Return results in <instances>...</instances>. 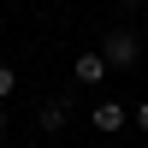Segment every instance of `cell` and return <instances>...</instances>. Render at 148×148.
I'll list each match as a JSON object with an SVG mask.
<instances>
[{
	"label": "cell",
	"instance_id": "1",
	"mask_svg": "<svg viewBox=\"0 0 148 148\" xmlns=\"http://www.w3.org/2000/svg\"><path fill=\"white\" fill-rule=\"evenodd\" d=\"M101 59H107V71H136L142 65V36L136 30H107L101 36Z\"/></svg>",
	"mask_w": 148,
	"mask_h": 148
},
{
	"label": "cell",
	"instance_id": "2",
	"mask_svg": "<svg viewBox=\"0 0 148 148\" xmlns=\"http://www.w3.org/2000/svg\"><path fill=\"white\" fill-rule=\"evenodd\" d=\"M71 77H77V83H101V77H107L101 47H89V53H77V59H71Z\"/></svg>",
	"mask_w": 148,
	"mask_h": 148
},
{
	"label": "cell",
	"instance_id": "3",
	"mask_svg": "<svg viewBox=\"0 0 148 148\" xmlns=\"http://www.w3.org/2000/svg\"><path fill=\"white\" fill-rule=\"evenodd\" d=\"M89 119H95V130H125V119H130V113H125L119 101H95V113H89Z\"/></svg>",
	"mask_w": 148,
	"mask_h": 148
},
{
	"label": "cell",
	"instance_id": "4",
	"mask_svg": "<svg viewBox=\"0 0 148 148\" xmlns=\"http://www.w3.org/2000/svg\"><path fill=\"white\" fill-rule=\"evenodd\" d=\"M65 119H71V101H42V113H36V125H42V130H59Z\"/></svg>",
	"mask_w": 148,
	"mask_h": 148
},
{
	"label": "cell",
	"instance_id": "5",
	"mask_svg": "<svg viewBox=\"0 0 148 148\" xmlns=\"http://www.w3.org/2000/svg\"><path fill=\"white\" fill-rule=\"evenodd\" d=\"M12 89H18V77H12V65H0V107L12 101Z\"/></svg>",
	"mask_w": 148,
	"mask_h": 148
},
{
	"label": "cell",
	"instance_id": "6",
	"mask_svg": "<svg viewBox=\"0 0 148 148\" xmlns=\"http://www.w3.org/2000/svg\"><path fill=\"white\" fill-rule=\"evenodd\" d=\"M136 125H142V130H148V101H142V107H136Z\"/></svg>",
	"mask_w": 148,
	"mask_h": 148
},
{
	"label": "cell",
	"instance_id": "7",
	"mask_svg": "<svg viewBox=\"0 0 148 148\" xmlns=\"http://www.w3.org/2000/svg\"><path fill=\"white\" fill-rule=\"evenodd\" d=\"M119 6H125V12H136V6H142V0H119Z\"/></svg>",
	"mask_w": 148,
	"mask_h": 148
},
{
	"label": "cell",
	"instance_id": "8",
	"mask_svg": "<svg viewBox=\"0 0 148 148\" xmlns=\"http://www.w3.org/2000/svg\"><path fill=\"white\" fill-rule=\"evenodd\" d=\"M0 36H6V12H0Z\"/></svg>",
	"mask_w": 148,
	"mask_h": 148
},
{
	"label": "cell",
	"instance_id": "9",
	"mask_svg": "<svg viewBox=\"0 0 148 148\" xmlns=\"http://www.w3.org/2000/svg\"><path fill=\"white\" fill-rule=\"evenodd\" d=\"M0 130H6V107H0Z\"/></svg>",
	"mask_w": 148,
	"mask_h": 148
}]
</instances>
